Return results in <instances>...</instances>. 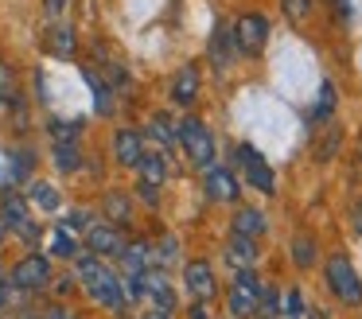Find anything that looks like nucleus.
Listing matches in <instances>:
<instances>
[{"label":"nucleus","instance_id":"f257e3e1","mask_svg":"<svg viewBox=\"0 0 362 319\" xmlns=\"http://www.w3.org/2000/svg\"><path fill=\"white\" fill-rule=\"evenodd\" d=\"M74 277H78V284L86 288V296L94 303H102V308H110V311H121L125 308V280L117 277V272H110L102 265V257H94V253H82L78 257V269H74Z\"/></svg>","mask_w":362,"mask_h":319},{"label":"nucleus","instance_id":"f03ea898","mask_svg":"<svg viewBox=\"0 0 362 319\" xmlns=\"http://www.w3.org/2000/svg\"><path fill=\"white\" fill-rule=\"evenodd\" d=\"M175 140L183 144V152H187V160L195 163V168H214V156H218V148H214V132L206 129L199 117H183L180 124H175Z\"/></svg>","mask_w":362,"mask_h":319},{"label":"nucleus","instance_id":"7ed1b4c3","mask_svg":"<svg viewBox=\"0 0 362 319\" xmlns=\"http://www.w3.org/2000/svg\"><path fill=\"white\" fill-rule=\"evenodd\" d=\"M323 280H327L331 296H335L339 303H346V308H358L362 303V277L354 272L351 257L331 253L327 265H323Z\"/></svg>","mask_w":362,"mask_h":319},{"label":"nucleus","instance_id":"20e7f679","mask_svg":"<svg viewBox=\"0 0 362 319\" xmlns=\"http://www.w3.org/2000/svg\"><path fill=\"white\" fill-rule=\"evenodd\" d=\"M261 277L253 269H242L234 277V284L226 288V308L234 319H253L257 315V303H261Z\"/></svg>","mask_w":362,"mask_h":319},{"label":"nucleus","instance_id":"39448f33","mask_svg":"<svg viewBox=\"0 0 362 319\" xmlns=\"http://www.w3.org/2000/svg\"><path fill=\"white\" fill-rule=\"evenodd\" d=\"M230 35H234V47L242 54H261L269 43V20L257 12H245L234 20V31H230Z\"/></svg>","mask_w":362,"mask_h":319},{"label":"nucleus","instance_id":"423d86ee","mask_svg":"<svg viewBox=\"0 0 362 319\" xmlns=\"http://www.w3.org/2000/svg\"><path fill=\"white\" fill-rule=\"evenodd\" d=\"M8 280L20 288V292H35V288H43L51 280V261L43 253H28V257H20V261L12 265Z\"/></svg>","mask_w":362,"mask_h":319},{"label":"nucleus","instance_id":"0eeeda50","mask_svg":"<svg viewBox=\"0 0 362 319\" xmlns=\"http://www.w3.org/2000/svg\"><path fill=\"white\" fill-rule=\"evenodd\" d=\"M203 191H206V199H211V202H238L242 183H238V175L230 168L214 163V168L203 171Z\"/></svg>","mask_w":362,"mask_h":319},{"label":"nucleus","instance_id":"6e6552de","mask_svg":"<svg viewBox=\"0 0 362 319\" xmlns=\"http://www.w3.org/2000/svg\"><path fill=\"white\" fill-rule=\"evenodd\" d=\"M238 160H242V168H245V183H250V187H257L261 195H273L276 191L273 168L265 163V156H261V152H253L250 144H242V148H238Z\"/></svg>","mask_w":362,"mask_h":319},{"label":"nucleus","instance_id":"1a4fd4ad","mask_svg":"<svg viewBox=\"0 0 362 319\" xmlns=\"http://www.w3.org/2000/svg\"><path fill=\"white\" fill-rule=\"evenodd\" d=\"M183 288L191 292V300H211L214 292H218V280H214V269L203 261V257H195V261L183 265Z\"/></svg>","mask_w":362,"mask_h":319},{"label":"nucleus","instance_id":"9d476101","mask_svg":"<svg viewBox=\"0 0 362 319\" xmlns=\"http://www.w3.org/2000/svg\"><path fill=\"white\" fill-rule=\"evenodd\" d=\"M0 222L8 226L12 233H20V238H35V222L28 214L24 195H4V202H0Z\"/></svg>","mask_w":362,"mask_h":319},{"label":"nucleus","instance_id":"9b49d317","mask_svg":"<svg viewBox=\"0 0 362 319\" xmlns=\"http://www.w3.org/2000/svg\"><path fill=\"white\" fill-rule=\"evenodd\" d=\"M141 284H144V300H152V308H160V311H172V308H175L172 280H168L160 269L141 272Z\"/></svg>","mask_w":362,"mask_h":319},{"label":"nucleus","instance_id":"f8f14e48","mask_svg":"<svg viewBox=\"0 0 362 319\" xmlns=\"http://www.w3.org/2000/svg\"><path fill=\"white\" fill-rule=\"evenodd\" d=\"M144 156V137L136 129H117L113 132V160L121 163V168H136Z\"/></svg>","mask_w":362,"mask_h":319},{"label":"nucleus","instance_id":"ddd939ff","mask_svg":"<svg viewBox=\"0 0 362 319\" xmlns=\"http://www.w3.org/2000/svg\"><path fill=\"white\" fill-rule=\"evenodd\" d=\"M86 245H90V253H94V257H117L125 241H121L117 226L102 222V226H86Z\"/></svg>","mask_w":362,"mask_h":319},{"label":"nucleus","instance_id":"4468645a","mask_svg":"<svg viewBox=\"0 0 362 319\" xmlns=\"http://www.w3.org/2000/svg\"><path fill=\"white\" fill-rule=\"evenodd\" d=\"M121 272L125 277H141V272L152 269V245L148 241H129V245H121Z\"/></svg>","mask_w":362,"mask_h":319},{"label":"nucleus","instance_id":"2eb2a0df","mask_svg":"<svg viewBox=\"0 0 362 319\" xmlns=\"http://www.w3.org/2000/svg\"><path fill=\"white\" fill-rule=\"evenodd\" d=\"M230 226H234L238 238H253V241H257L261 233L269 230V218L261 214L257 207H238L234 210V222H230Z\"/></svg>","mask_w":362,"mask_h":319},{"label":"nucleus","instance_id":"dca6fc26","mask_svg":"<svg viewBox=\"0 0 362 319\" xmlns=\"http://www.w3.org/2000/svg\"><path fill=\"white\" fill-rule=\"evenodd\" d=\"M195 98H199V66L187 62V66L172 78V101L175 105H191Z\"/></svg>","mask_w":362,"mask_h":319},{"label":"nucleus","instance_id":"f3484780","mask_svg":"<svg viewBox=\"0 0 362 319\" xmlns=\"http://www.w3.org/2000/svg\"><path fill=\"white\" fill-rule=\"evenodd\" d=\"M257 257L261 253H257V241H253V238H238V233H234V238L226 241V261L234 265L238 272L253 269V265H257Z\"/></svg>","mask_w":362,"mask_h":319},{"label":"nucleus","instance_id":"a211bd4d","mask_svg":"<svg viewBox=\"0 0 362 319\" xmlns=\"http://www.w3.org/2000/svg\"><path fill=\"white\" fill-rule=\"evenodd\" d=\"M102 214L110 226H125L133 218V202H129L125 191H105L102 195Z\"/></svg>","mask_w":362,"mask_h":319},{"label":"nucleus","instance_id":"6ab92c4d","mask_svg":"<svg viewBox=\"0 0 362 319\" xmlns=\"http://www.w3.org/2000/svg\"><path fill=\"white\" fill-rule=\"evenodd\" d=\"M28 202H35L40 210L55 214V210L63 207V195H59L55 183H47V179H32V183H28Z\"/></svg>","mask_w":362,"mask_h":319},{"label":"nucleus","instance_id":"aec40b11","mask_svg":"<svg viewBox=\"0 0 362 319\" xmlns=\"http://www.w3.org/2000/svg\"><path fill=\"white\" fill-rule=\"evenodd\" d=\"M136 175H141L144 183L160 187V183L168 179V156H164V152H148V148H144L141 163H136Z\"/></svg>","mask_w":362,"mask_h":319},{"label":"nucleus","instance_id":"412c9836","mask_svg":"<svg viewBox=\"0 0 362 319\" xmlns=\"http://www.w3.org/2000/svg\"><path fill=\"white\" fill-rule=\"evenodd\" d=\"M47 51L55 54V59H71L74 54V31L66 28V23H51L47 28Z\"/></svg>","mask_w":362,"mask_h":319},{"label":"nucleus","instance_id":"4be33fe9","mask_svg":"<svg viewBox=\"0 0 362 319\" xmlns=\"http://www.w3.org/2000/svg\"><path fill=\"white\" fill-rule=\"evenodd\" d=\"M148 132L152 140H156L160 148H172V144H180V140H175V121L168 113H152V121H148Z\"/></svg>","mask_w":362,"mask_h":319},{"label":"nucleus","instance_id":"5701e85b","mask_svg":"<svg viewBox=\"0 0 362 319\" xmlns=\"http://www.w3.org/2000/svg\"><path fill=\"white\" fill-rule=\"evenodd\" d=\"M234 35H230V31H214V39H211V62L218 70H226L230 66V59H234Z\"/></svg>","mask_w":362,"mask_h":319},{"label":"nucleus","instance_id":"b1692460","mask_svg":"<svg viewBox=\"0 0 362 319\" xmlns=\"http://www.w3.org/2000/svg\"><path fill=\"white\" fill-rule=\"evenodd\" d=\"M51 160H55L59 171H78L82 152H78V144H74V140H55V152H51Z\"/></svg>","mask_w":362,"mask_h":319},{"label":"nucleus","instance_id":"393cba45","mask_svg":"<svg viewBox=\"0 0 362 319\" xmlns=\"http://www.w3.org/2000/svg\"><path fill=\"white\" fill-rule=\"evenodd\" d=\"M82 78H86V86H90V90H94V101H98V113H110V109H113V101H110V86H105L102 82V78H98V70H82Z\"/></svg>","mask_w":362,"mask_h":319},{"label":"nucleus","instance_id":"a878e982","mask_svg":"<svg viewBox=\"0 0 362 319\" xmlns=\"http://www.w3.org/2000/svg\"><path fill=\"white\" fill-rule=\"evenodd\" d=\"M292 261H296V269H312L315 265V241L308 238V233L292 238Z\"/></svg>","mask_w":362,"mask_h":319},{"label":"nucleus","instance_id":"bb28decb","mask_svg":"<svg viewBox=\"0 0 362 319\" xmlns=\"http://www.w3.org/2000/svg\"><path fill=\"white\" fill-rule=\"evenodd\" d=\"M304 315V296L300 288H284L281 292V319H300Z\"/></svg>","mask_w":362,"mask_h":319},{"label":"nucleus","instance_id":"cd10ccee","mask_svg":"<svg viewBox=\"0 0 362 319\" xmlns=\"http://www.w3.org/2000/svg\"><path fill=\"white\" fill-rule=\"evenodd\" d=\"M180 261V241L164 238L160 245H152V265H175Z\"/></svg>","mask_w":362,"mask_h":319},{"label":"nucleus","instance_id":"c85d7f7f","mask_svg":"<svg viewBox=\"0 0 362 319\" xmlns=\"http://www.w3.org/2000/svg\"><path fill=\"white\" fill-rule=\"evenodd\" d=\"M51 253H55V257H74L71 230H55V233H51Z\"/></svg>","mask_w":362,"mask_h":319},{"label":"nucleus","instance_id":"c756f323","mask_svg":"<svg viewBox=\"0 0 362 319\" xmlns=\"http://www.w3.org/2000/svg\"><path fill=\"white\" fill-rule=\"evenodd\" d=\"M281 8H284L288 20H304V16L312 12V0H281Z\"/></svg>","mask_w":362,"mask_h":319},{"label":"nucleus","instance_id":"7c9ffc66","mask_svg":"<svg viewBox=\"0 0 362 319\" xmlns=\"http://www.w3.org/2000/svg\"><path fill=\"white\" fill-rule=\"evenodd\" d=\"M20 296H24V292H20V288L12 284V280H4V277H0V308H8V303H16Z\"/></svg>","mask_w":362,"mask_h":319},{"label":"nucleus","instance_id":"2f4dec72","mask_svg":"<svg viewBox=\"0 0 362 319\" xmlns=\"http://www.w3.org/2000/svg\"><path fill=\"white\" fill-rule=\"evenodd\" d=\"M331 98H335V90L323 86V90H320V105H315V117H327L331 113Z\"/></svg>","mask_w":362,"mask_h":319},{"label":"nucleus","instance_id":"473e14b6","mask_svg":"<svg viewBox=\"0 0 362 319\" xmlns=\"http://www.w3.org/2000/svg\"><path fill=\"white\" fill-rule=\"evenodd\" d=\"M40 319H78V315H74V311L71 308H63V303H51V308L47 311H43V315Z\"/></svg>","mask_w":362,"mask_h":319},{"label":"nucleus","instance_id":"72a5a7b5","mask_svg":"<svg viewBox=\"0 0 362 319\" xmlns=\"http://www.w3.org/2000/svg\"><path fill=\"white\" fill-rule=\"evenodd\" d=\"M187 319H211V308H206V300H191Z\"/></svg>","mask_w":362,"mask_h":319},{"label":"nucleus","instance_id":"f704fd0d","mask_svg":"<svg viewBox=\"0 0 362 319\" xmlns=\"http://www.w3.org/2000/svg\"><path fill=\"white\" fill-rule=\"evenodd\" d=\"M43 8H47V20L55 23L59 16H63V8H66V0H43Z\"/></svg>","mask_w":362,"mask_h":319},{"label":"nucleus","instance_id":"c9c22d12","mask_svg":"<svg viewBox=\"0 0 362 319\" xmlns=\"http://www.w3.org/2000/svg\"><path fill=\"white\" fill-rule=\"evenodd\" d=\"M136 191H141V199H144V202H156V199H160V187L144 183V179H141V183H136Z\"/></svg>","mask_w":362,"mask_h":319},{"label":"nucleus","instance_id":"e433bc0d","mask_svg":"<svg viewBox=\"0 0 362 319\" xmlns=\"http://www.w3.org/2000/svg\"><path fill=\"white\" fill-rule=\"evenodd\" d=\"M141 319H172V311H160V308H148V311H144Z\"/></svg>","mask_w":362,"mask_h":319},{"label":"nucleus","instance_id":"4c0bfd02","mask_svg":"<svg viewBox=\"0 0 362 319\" xmlns=\"http://www.w3.org/2000/svg\"><path fill=\"white\" fill-rule=\"evenodd\" d=\"M351 222H354V230L362 233V202H354V214H351Z\"/></svg>","mask_w":362,"mask_h":319},{"label":"nucleus","instance_id":"58836bf2","mask_svg":"<svg viewBox=\"0 0 362 319\" xmlns=\"http://www.w3.org/2000/svg\"><path fill=\"white\" fill-rule=\"evenodd\" d=\"M308 319H327V315H323V311H312V315H308Z\"/></svg>","mask_w":362,"mask_h":319},{"label":"nucleus","instance_id":"ea45409f","mask_svg":"<svg viewBox=\"0 0 362 319\" xmlns=\"http://www.w3.org/2000/svg\"><path fill=\"white\" fill-rule=\"evenodd\" d=\"M261 319H269V315H261Z\"/></svg>","mask_w":362,"mask_h":319}]
</instances>
